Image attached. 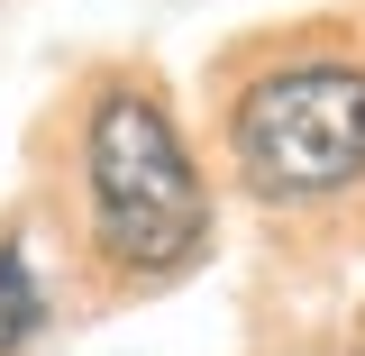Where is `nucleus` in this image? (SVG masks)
<instances>
[{"mask_svg": "<svg viewBox=\"0 0 365 356\" xmlns=\"http://www.w3.org/2000/svg\"><path fill=\"white\" fill-rule=\"evenodd\" d=\"M329 356H338V347H329Z\"/></svg>", "mask_w": 365, "mask_h": 356, "instance_id": "obj_4", "label": "nucleus"}, {"mask_svg": "<svg viewBox=\"0 0 365 356\" xmlns=\"http://www.w3.org/2000/svg\"><path fill=\"white\" fill-rule=\"evenodd\" d=\"M83 201H91V238L101 256H119L128 274H165L201 247L210 228V192L201 165L174 137L165 101L146 83H110L91 101L83 128Z\"/></svg>", "mask_w": 365, "mask_h": 356, "instance_id": "obj_1", "label": "nucleus"}, {"mask_svg": "<svg viewBox=\"0 0 365 356\" xmlns=\"http://www.w3.org/2000/svg\"><path fill=\"white\" fill-rule=\"evenodd\" d=\"M37 329H46V293H37V265H28V247L0 228V356H19V347H37Z\"/></svg>", "mask_w": 365, "mask_h": 356, "instance_id": "obj_3", "label": "nucleus"}, {"mask_svg": "<svg viewBox=\"0 0 365 356\" xmlns=\"http://www.w3.org/2000/svg\"><path fill=\"white\" fill-rule=\"evenodd\" d=\"M228 156L256 201H329L365 174V64L292 55L228 101Z\"/></svg>", "mask_w": 365, "mask_h": 356, "instance_id": "obj_2", "label": "nucleus"}]
</instances>
